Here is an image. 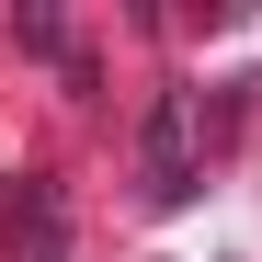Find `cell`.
Listing matches in <instances>:
<instances>
[{
  "mask_svg": "<svg viewBox=\"0 0 262 262\" xmlns=\"http://www.w3.org/2000/svg\"><path fill=\"white\" fill-rule=\"evenodd\" d=\"M194 194V92H160L148 103V205H183Z\"/></svg>",
  "mask_w": 262,
  "mask_h": 262,
  "instance_id": "obj_1",
  "label": "cell"
},
{
  "mask_svg": "<svg viewBox=\"0 0 262 262\" xmlns=\"http://www.w3.org/2000/svg\"><path fill=\"white\" fill-rule=\"evenodd\" d=\"M12 239H34V262H46V251H57V194H34V205L12 216Z\"/></svg>",
  "mask_w": 262,
  "mask_h": 262,
  "instance_id": "obj_2",
  "label": "cell"
}]
</instances>
